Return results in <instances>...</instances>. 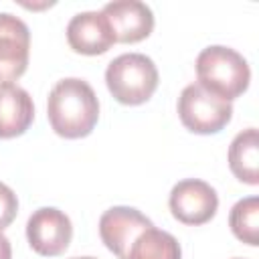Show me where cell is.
<instances>
[{"label":"cell","mask_w":259,"mask_h":259,"mask_svg":"<svg viewBox=\"0 0 259 259\" xmlns=\"http://www.w3.org/2000/svg\"><path fill=\"white\" fill-rule=\"evenodd\" d=\"M47 115L57 136L67 140L85 138L99 119V99L87 81L67 77L51 89Z\"/></svg>","instance_id":"obj_1"},{"label":"cell","mask_w":259,"mask_h":259,"mask_svg":"<svg viewBox=\"0 0 259 259\" xmlns=\"http://www.w3.org/2000/svg\"><path fill=\"white\" fill-rule=\"evenodd\" d=\"M196 77L198 85L227 101H233L247 91L251 69L245 57L235 49L212 45L198 53Z\"/></svg>","instance_id":"obj_2"},{"label":"cell","mask_w":259,"mask_h":259,"mask_svg":"<svg viewBox=\"0 0 259 259\" xmlns=\"http://www.w3.org/2000/svg\"><path fill=\"white\" fill-rule=\"evenodd\" d=\"M158 69L154 61L142 53H123L105 69V85L109 93L123 105L146 103L158 87Z\"/></svg>","instance_id":"obj_3"},{"label":"cell","mask_w":259,"mask_h":259,"mask_svg":"<svg viewBox=\"0 0 259 259\" xmlns=\"http://www.w3.org/2000/svg\"><path fill=\"white\" fill-rule=\"evenodd\" d=\"M178 117L194 134H217L233 117L231 101L210 93L198 83H190L178 97Z\"/></svg>","instance_id":"obj_4"},{"label":"cell","mask_w":259,"mask_h":259,"mask_svg":"<svg viewBox=\"0 0 259 259\" xmlns=\"http://www.w3.org/2000/svg\"><path fill=\"white\" fill-rule=\"evenodd\" d=\"M168 206L176 221L196 227L208 223L217 214L219 196L208 182L198 178H186L174 184V188L170 190Z\"/></svg>","instance_id":"obj_5"},{"label":"cell","mask_w":259,"mask_h":259,"mask_svg":"<svg viewBox=\"0 0 259 259\" xmlns=\"http://www.w3.org/2000/svg\"><path fill=\"white\" fill-rule=\"evenodd\" d=\"M73 237L71 219L55 208L42 206L34 210L26 221V239L34 253L42 257H57L65 253Z\"/></svg>","instance_id":"obj_6"},{"label":"cell","mask_w":259,"mask_h":259,"mask_svg":"<svg viewBox=\"0 0 259 259\" xmlns=\"http://www.w3.org/2000/svg\"><path fill=\"white\" fill-rule=\"evenodd\" d=\"M30 30L14 14L0 12V85H12L28 67Z\"/></svg>","instance_id":"obj_7"},{"label":"cell","mask_w":259,"mask_h":259,"mask_svg":"<svg viewBox=\"0 0 259 259\" xmlns=\"http://www.w3.org/2000/svg\"><path fill=\"white\" fill-rule=\"evenodd\" d=\"M152 227V221L132 206H111L99 219V237L105 247L119 259L127 257L132 243L140 233Z\"/></svg>","instance_id":"obj_8"},{"label":"cell","mask_w":259,"mask_h":259,"mask_svg":"<svg viewBox=\"0 0 259 259\" xmlns=\"http://www.w3.org/2000/svg\"><path fill=\"white\" fill-rule=\"evenodd\" d=\"M115 42H140L154 30V12L140 0H115L103 6Z\"/></svg>","instance_id":"obj_9"},{"label":"cell","mask_w":259,"mask_h":259,"mask_svg":"<svg viewBox=\"0 0 259 259\" xmlns=\"http://www.w3.org/2000/svg\"><path fill=\"white\" fill-rule=\"evenodd\" d=\"M67 42L81 55H103L115 42L113 32L101 12H79L67 24Z\"/></svg>","instance_id":"obj_10"},{"label":"cell","mask_w":259,"mask_h":259,"mask_svg":"<svg viewBox=\"0 0 259 259\" xmlns=\"http://www.w3.org/2000/svg\"><path fill=\"white\" fill-rule=\"evenodd\" d=\"M34 119V103L26 89L18 85H0V138L22 136Z\"/></svg>","instance_id":"obj_11"},{"label":"cell","mask_w":259,"mask_h":259,"mask_svg":"<svg viewBox=\"0 0 259 259\" xmlns=\"http://www.w3.org/2000/svg\"><path fill=\"white\" fill-rule=\"evenodd\" d=\"M229 168L237 180L255 186L259 182V136L255 127L243 130L229 146Z\"/></svg>","instance_id":"obj_12"},{"label":"cell","mask_w":259,"mask_h":259,"mask_svg":"<svg viewBox=\"0 0 259 259\" xmlns=\"http://www.w3.org/2000/svg\"><path fill=\"white\" fill-rule=\"evenodd\" d=\"M125 259H182V251L174 235L160 231L152 225L138 235Z\"/></svg>","instance_id":"obj_13"},{"label":"cell","mask_w":259,"mask_h":259,"mask_svg":"<svg viewBox=\"0 0 259 259\" xmlns=\"http://www.w3.org/2000/svg\"><path fill=\"white\" fill-rule=\"evenodd\" d=\"M229 225L233 235L239 241L251 247H257L259 245V198L247 196L235 202L229 214Z\"/></svg>","instance_id":"obj_14"},{"label":"cell","mask_w":259,"mask_h":259,"mask_svg":"<svg viewBox=\"0 0 259 259\" xmlns=\"http://www.w3.org/2000/svg\"><path fill=\"white\" fill-rule=\"evenodd\" d=\"M18 212V198L10 186L0 182V231L6 229Z\"/></svg>","instance_id":"obj_15"},{"label":"cell","mask_w":259,"mask_h":259,"mask_svg":"<svg viewBox=\"0 0 259 259\" xmlns=\"http://www.w3.org/2000/svg\"><path fill=\"white\" fill-rule=\"evenodd\" d=\"M0 259H12V247L6 235H2L0 231Z\"/></svg>","instance_id":"obj_16"},{"label":"cell","mask_w":259,"mask_h":259,"mask_svg":"<svg viewBox=\"0 0 259 259\" xmlns=\"http://www.w3.org/2000/svg\"><path fill=\"white\" fill-rule=\"evenodd\" d=\"M71 259H95V257H71Z\"/></svg>","instance_id":"obj_17"},{"label":"cell","mask_w":259,"mask_h":259,"mask_svg":"<svg viewBox=\"0 0 259 259\" xmlns=\"http://www.w3.org/2000/svg\"><path fill=\"white\" fill-rule=\"evenodd\" d=\"M233 259H241V257H233Z\"/></svg>","instance_id":"obj_18"}]
</instances>
